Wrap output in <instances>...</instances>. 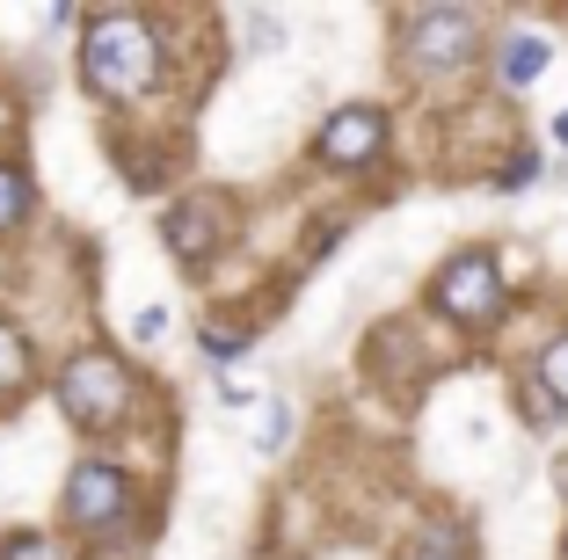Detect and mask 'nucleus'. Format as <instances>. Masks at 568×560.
Returning <instances> with one entry per match:
<instances>
[{
  "label": "nucleus",
  "instance_id": "f3484780",
  "mask_svg": "<svg viewBox=\"0 0 568 560\" xmlns=\"http://www.w3.org/2000/svg\"><path fill=\"white\" fill-rule=\"evenodd\" d=\"M554 146H568V110H561V116H554Z\"/></svg>",
  "mask_w": 568,
  "mask_h": 560
},
{
  "label": "nucleus",
  "instance_id": "7ed1b4c3",
  "mask_svg": "<svg viewBox=\"0 0 568 560\" xmlns=\"http://www.w3.org/2000/svg\"><path fill=\"white\" fill-rule=\"evenodd\" d=\"M430 306L445 320H459V328H488V320L503 314V263L488 255V247H459V255H445L430 277Z\"/></svg>",
  "mask_w": 568,
  "mask_h": 560
},
{
  "label": "nucleus",
  "instance_id": "ddd939ff",
  "mask_svg": "<svg viewBox=\"0 0 568 560\" xmlns=\"http://www.w3.org/2000/svg\"><path fill=\"white\" fill-rule=\"evenodd\" d=\"M0 560H67V553H59L44 531H8V539H0Z\"/></svg>",
  "mask_w": 568,
  "mask_h": 560
},
{
  "label": "nucleus",
  "instance_id": "dca6fc26",
  "mask_svg": "<svg viewBox=\"0 0 568 560\" xmlns=\"http://www.w3.org/2000/svg\"><path fill=\"white\" fill-rule=\"evenodd\" d=\"M277 437H284V408H277V400H270V408L255 415V445H277Z\"/></svg>",
  "mask_w": 568,
  "mask_h": 560
},
{
  "label": "nucleus",
  "instance_id": "39448f33",
  "mask_svg": "<svg viewBox=\"0 0 568 560\" xmlns=\"http://www.w3.org/2000/svg\"><path fill=\"white\" fill-rule=\"evenodd\" d=\"M402 51L416 73H459L481 51V22L467 8H416V16H402Z\"/></svg>",
  "mask_w": 568,
  "mask_h": 560
},
{
  "label": "nucleus",
  "instance_id": "9d476101",
  "mask_svg": "<svg viewBox=\"0 0 568 560\" xmlns=\"http://www.w3.org/2000/svg\"><path fill=\"white\" fill-rule=\"evenodd\" d=\"M547 37H503V51H496V73L510 88H525V81H539V73H547Z\"/></svg>",
  "mask_w": 568,
  "mask_h": 560
},
{
  "label": "nucleus",
  "instance_id": "f257e3e1",
  "mask_svg": "<svg viewBox=\"0 0 568 560\" xmlns=\"http://www.w3.org/2000/svg\"><path fill=\"white\" fill-rule=\"evenodd\" d=\"M81 81L95 102H139L161 81V30L132 8H110L81 30Z\"/></svg>",
  "mask_w": 568,
  "mask_h": 560
},
{
  "label": "nucleus",
  "instance_id": "6e6552de",
  "mask_svg": "<svg viewBox=\"0 0 568 560\" xmlns=\"http://www.w3.org/2000/svg\"><path fill=\"white\" fill-rule=\"evenodd\" d=\"M547 415H568V328L547 335L532 357V422H547Z\"/></svg>",
  "mask_w": 568,
  "mask_h": 560
},
{
  "label": "nucleus",
  "instance_id": "a211bd4d",
  "mask_svg": "<svg viewBox=\"0 0 568 560\" xmlns=\"http://www.w3.org/2000/svg\"><path fill=\"white\" fill-rule=\"evenodd\" d=\"M554 480H561V495H568V459H561V474H554Z\"/></svg>",
  "mask_w": 568,
  "mask_h": 560
},
{
  "label": "nucleus",
  "instance_id": "f8f14e48",
  "mask_svg": "<svg viewBox=\"0 0 568 560\" xmlns=\"http://www.w3.org/2000/svg\"><path fill=\"white\" fill-rule=\"evenodd\" d=\"M197 349L212 364H241V357H248V328H219V320H212V328L197 335Z\"/></svg>",
  "mask_w": 568,
  "mask_h": 560
},
{
  "label": "nucleus",
  "instance_id": "1a4fd4ad",
  "mask_svg": "<svg viewBox=\"0 0 568 560\" xmlns=\"http://www.w3.org/2000/svg\"><path fill=\"white\" fill-rule=\"evenodd\" d=\"M30 379H37L30 335H22L16 320H0V394H30Z\"/></svg>",
  "mask_w": 568,
  "mask_h": 560
},
{
  "label": "nucleus",
  "instance_id": "9b49d317",
  "mask_svg": "<svg viewBox=\"0 0 568 560\" xmlns=\"http://www.w3.org/2000/svg\"><path fill=\"white\" fill-rule=\"evenodd\" d=\"M30 204H37L30 167H22V161H0V233H16L22 218H30Z\"/></svg>",
  "mask_w": 568,
  "mask_h": 560
},
{
  "label": "nucleus",
  "instance_id": "6ab92c4d",
  "mask_svg": "<svg viewBox=\"0 0 568 560\" xmlns=\"http://www.w3.org/2000/svg\"><path fill=\"white\" fill-rule=\"evenodd\" d=\"M561 560H568V539H561Z\"/></svg>",
  "mask_w": 568,
  "mask_h": 560
},
{
  "label": "nucleus",
  "instance_id": "20e7f679",
  "mask_svg": "<svg viewBox=\"0 0 568 560\" xmlns=\"http://www.w3.org/2000/svg\"><path fill=\"white\" fill-rule=\"evenodd\" d=\"M67 525L81 539H118L132 525V474L110 459H81L67 474Z\"/></svg>",
  "mask_w": 568,
  "mask_h": 560
},
{
  "label": "nucleus",
  "instance_id": "f03ea898",
  "mask_svg": "<svg viewBox=\"0 0 568 560\" xmlns=\"http://www.w3.org/2000/svg\"><path fill=\"white\" fill-rule=\"evenodd\" d=\"M132 400H139V379H132V364H124L118 349H73V357L59 364V415H67L73 429H88V437L118 429L124 415H132Z\"/></svg>",
  "mask_w": 568,
  "mask_h": 560
},
{
  "label": "nucleus",
  "instance_id": "4468645a",
  "mask_svg": "<svg viewBox=\"0 0 568 560\" xmlns=\"http://www.w3.org/2000/svg\"><path fill=\"white\" fill-rule=\"evenodd\" d=\"M408 560H467V539H459V531H430V539H416L408 546Z\"/></svg>",
  "mask_w": 568,
  "mask_h": 560
},
{
  "label": "nucleus",
  "instance_id": "0eeeda50",
  "mask_svg": "<svg viewBox=\"0 0 568 560\" xmlns=\"http://www.w3.org/2000/svg\"><path fill=\"white\" fill-rule=\"evenodd\" d=\"M226 197H212V190H197V197H183V204H168V226H161V241H168V255L183 269H204L219 255V247L234 241V226H226Z\"/></svg>",
  "mask_w": 568,
  "mask_h": 560
},
{
  "label": "nucleus",
  "instance_id": "423d86ee",
  "mask_svg": "<svg viewBox=\"0 0 568 560\" xmlns=\"http://www.w3.org/2000/svg\"><path fill=\"white\" fill-rule=\"evenodd\" d=\"M379 153H386V110L379 102H343L314 132V161L335 167V175H357V167H372Z\"/></svg>",
  "mask_w": 568,
  "mask_h": 560
},
{
  "label": "nucleus",
  "instance_id": "2eb2a0df",
  "mask_svg": "<svg viewBox=\"0 0 568 560\" xmlns=\"http://www.w3.org/2000/svg\"><path fill=\"white\" fill-rule=\"evenodd\" d=\"M532 175H539V153H510V167L496 175V190H525Z\"/></svg>",
  "mask_w": 568,
  "mask_h": 560
}]
</instances>
